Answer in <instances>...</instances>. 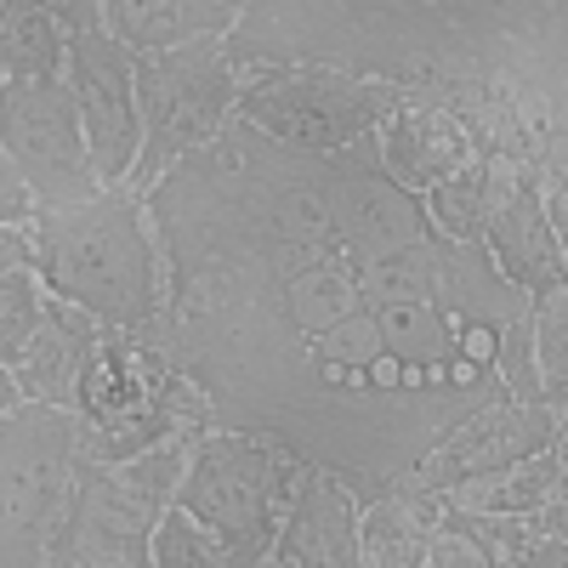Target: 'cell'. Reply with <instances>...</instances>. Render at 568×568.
I'll return each instance as SVG.
<instances>
[{"label": "cell", "instance_id": "obj_32", "mask_svg": "<svg viewBox=\"0 0 568 568\" xmlns=\"http://www.w3.org/2000/svg\"><path fill=\"white\" fill-rule=\"evenodd\" d=\"M240 7H245V0H240Z\"/></svg>", "mask_w": 568, "mask_h": 568}, {"label": "cell", "instance_id": "obj_13", "mask_svg": "<svg viewBox=\"0 0 568 568\" xmlns=\"http://www.w3.org/2000/svg\"><path fill=\"white\" fill-rule=\"evenodd\" d=\"M478 245L500 267V278L511 291H524L529 302L568 284V245L551 233V222L540 211L535 171H517V165L495 160V200H489Z\"/></svg>", "mask_w": 568, "mask_h": 568}, {"label": "cell", "instance_id": "obj_9", "mask_svg": "<svg viewBox=\"0 0 568 568\" xmlns=\"http://www.w3.org/2000/svg\"><path fill=\"white\" fill-rule=\"evenodd\" d=\"M0 149L29 182L34 211L40 205H80L98 194V171H91L80 114L63 74L58 80H7L0 85Z\"/></svg>", "mask_w": 568, "mask_h": 568}, {"label": "cell", "instance_id": "obj_16", "mask_svg": "<svg viewBox=\"0 0 568 568\" xmlns=\"http://www.w3.org/2000/svg\"><path fill=\"white\" fill-rule=\"evenodd\" d=\"M103 324L85 318L80 307L58 302V296H40V318L29 329V342L12 364V382L29 404H52V409H74L80 393V369L98 347Z\"/></svg>", "mask_w": 568, "mask_h": 568}, {"label": "cell", "instance_id": "obj_26", "mask_svg": "<svg viewBox=\"0 0 568 568\" xmlns=\"http://www.w3.org/2000/svg\"><path fill=\"white\" fill-rule=\"evenodd\" d=\"M29 216H34V194L18 176V165L7 160V149H0V222H29Z\"/></svg>", "mask_w": 568, "mask_h": 568}, {"label": "cell", "instance_id": "obj_17", "mask_svg": "<svg viewBox=\"0 0 568 568\" xmlns=\"http://www.w3.org/2000/svg\"><path fill=\"white\" fill-rule=\"evenodd\" d=\"M240 0H98V29L125 52H171L187 40L227 34Z\"/></svg>", "mask_w": 568, "mask_h": 568}, {"label": "cell", "instance_id": "obj_8", "mask_svg": "<svg viewBox=\"0 0 568 568\" xmlns=\"http://www.w3.org/2000/svg\"><path fill=\"white\" fill-rule=\"evenodd\" d=\"M80 455L74 409L23 398L0 420V568H45Z\"/></svg>", "mask_w": 568, "mask_h": 568}, {"label": "cell", "instance_id": "obj_19", "mask_svg": "<svg viewBox=\"0 0 568 568\" xmlns=\"http://www.w3.org/2000/svg\"><path fill=\"white\" fill-rule=\"evenodd\" d=\"M557 495H562V444L438 495V511H540Z\"/></svg>", "mask_w": 568, "mask_h": 568}, {"label": "cell", "instance_id": "obj_6", "mask_svg": "<svg viewBox=\"0 0 568 568\" xmlns=\"http://www.w3.org/2000/svg\"><path fill=\"white\" fill-rule=\"evenodd\" d=\"M131 80H136V165L125 176L131 194H149V187L194 149L233 120L240 103V69L227 58V40H187L171 52H131Z\"/></svg>", "mask_w": 568, "mask_h": 568}, {"label": "cell", "instance_id": "obj_5", "mask_svg": "<svg viewBox=\"0 0 568 568\" xmlns=\"http://www.w3.org/2000/svg\"><path fill=\"white\" fill-rule=\"evenodd\" d=\"M302 466L307 460L296 449H284L262 433L211 426V433H200L194 455H187V471L171 506H182L216 540L222 568H256L273 551L278 517L291 506Z\"/></svg>", "mask_w": 568, "mask_h": 568}, {"label": "cell", "instance_id": "obj_31", "mask_svg": "<svg viewBox=\"0 0 568 568\" xmlns=\"http://www.w3.org/2000/svg\"><path fill=\"white\" fill-rule=\"evenodd\" d=\"M0 85H7V74H0Z\"/></svg>", "mask_w": 568, "mask_h": 568}, {"label": "cell", "instance_id": "obj_3", "mask_svg": "<svg viewBox=\"0 0 568 568\" xmlns=\"http://www.w3.org/2000/svg\"><path fill=\"white\" fill-rule=\"evenodd\" d=\"M34 233V278L45 296L80 307L103 329L149 336L165 318V256L149 205L131 187H98L80 205H40Z\"/></svg>", "mask_w": 568, "mask_h": 568}, {"label": "cell", "instance_id": "obj_11", "mask_svg": "<svg viewBox=\"0 0 568 568\" xmlns=\"http://www.w3.org/2000/svg\"><path fill=\"white\" fill-rule=\"evenodd\" d=\"M160 511L165 506L142 495L120 460L80 455L45 568H149V535Z\"/></svg>", "mask_w": 568, "mask_h": 568}, {"label": "cell", "instance_id": "obj_1", "mask_svg": "<svg viewBox=\"0 0 568 568\" xmlns=\"http://www.w3.org/2000/svg\"><path fill=\"white\" fill-rule=\"evenodd\" d=\"M165 256L154 342L216 415L382 495L449 426L506 398L529 318L484 245H455L387 182L375 142L296 154L227 120L149 194Z\"/></svg>", "mask_w": 568, "mask_h": 568}, {"label": "cell", "instance_id": "obj_10", "mask_svg": "<svg viewBox=\"0 0 568 568\" xmlns=\"http://www.w3.org/2000/svg\"><path fill=\"white\" fill-rule=\"evenodd\" d=\"M562 420H568V409H551V404H517V398L478 404V409H466L449 433L426 449L404 478H393L387 489L438 500V495H449V489H460L471 478H489V471H506L517 460L562 444Z\"/></svg>", "mask_w": 568, "mask_h": 568}, {"label": "cell", "instance_id": "obj_18", "mask_svg": "<svg viewBox=\"0 0 568 568\" xmlns=\"http://www.w3.org/2000/svg\"><path fill=\"white\" fill-rule=\"evenodd\" d=\"M438 529V500L382 489L358 506V568H420Z\"/></svg>", "mask_w": 568, "mask_h": 568}, {"label": "cell", "instance_id": "obj_30", "mask_svg": "<svg viewBox=\"0 0 568 568\" xmlns=\"http://www.w3.org/2000/svg\"><path fill=\"white\" fill-rule=\"evenodd\" d=\"M256 568H273V562H256Z\"/></svg>", "mask_w": 568, "mask_h": 568}, {"label": "cell", "instance_id": "obj_24", "mask_svg": "<svg viewBox=\"0 0 568 568\" xmlns=\"http://www.w3.org/2000/svg\"><path fill=\"white\" fill-rule=\"evenodd\" d=\"M40 278L34 273H0V364H18L23 342H29V329L40 318Z\"/></svg>", "mask_w": 568, "mask_h": 568}, {"label": "cell", "instance_id": "obj_7", "mask_svg": "<svg viewBox=\"0 0 568 568\" xmlns=\"http://www.w3.org/2000/svg\"><path fill=\"white\" fill-rule=\"evenodd\" d=\"M409 91L358 80L342 69H307V63H262L240 69V103L233 120L251 125L256 136L278 142L296 154H336L353 149L358 136H375Z\"/></svg>", "mask_w": 568, "mask_h": 568}, {"label": "cell", "instance_id": "obj_20", "mask_svg": "<svg viewBox=\"0 0 568 568\" xmlns=\"http://www.w3.org/2000/svg\"><path fill=\"white\" fill-rule=\"evenodd\" d=\"M69 29L34 0H0V74L7 80H58Z\"/></svg>", "mask_w": 568, "mask_h": 568}, {"label": "cell", "instance_id": "obj_12", "mask_svg": "<svg viewBox=\"0 0 568 568\" xmlns=\"http://www.w3.org/2000/svg\"><path fill=\"white\" fill-rule=\"evenodd\" d=\"M63 85L80 114V136L91 171L103 187H120L136 165V80H131V52L103 29H69L63 40Z\"/></svg>", "mask_w": 568, "mask_h": 568}, {"label": "cell", "instance_id": "obj_14", "mask_svg": "<svg viewBox=\"0 0 568 568\" xmlns=\"http://www.w3.org/2000/svg\"><path fill=\"white\" fill-rule=\"evenodd\" d=\"M358 489L329 466H302L291 506L278 517L273 568H358Z\"/></svg>", "mask_w": 568, "mask_h": 568}, {"label": "cell", "instance_id": "obj_4", "mask_svg": "<svg viewBox=\"0 0 568 568\" xmlns=\"http://www.w3.org/2000/svg\"><path fill=\"white\" fill-rule=\"evenodd\" d=\"M74 420L91 460H131L160 438L216 426L205 393L154 342L125 336V329H103L91 347L74 393Z\"/></svg>", "mask_w": 568, "mask_h": 568}, {"label": "cell", "instance_id": "obj_2", "mask_svg": "<svg viewBox=\"0 0 568 568\" xmlns=\"http://www.w3.org/2000/svg\"><path fill=\"white\" fill-rule=\"evenodd\" d=\"M222 40L233 69L307 63L449 98L562 74V0H245Z\"/></svg>", "mask_w": 568, "mask_h": 568}, {"label": "cell", "instance_id": "obj_15", "mask_svg": "<svg viewBox=\"0 0 568 568\" xmlns=\"http://www.w3.org/2000/svg\"><path fill=\"white\" fill-rule=\"evenodd\" d=\"M369 142H375V160H382L387 182H398L415 200L433 194L438 182H449L471 154H478L466 125L433 98H404L382 125H375Z\"/></svg>", "mask_w": 568, "mask_h": 568}, {"label": "cell", "instance_id": "obj_27", "mask_svg": "<svg viewBox=\"0 0 568 568\" xmlns=\"http://www.w3.org/2000/svg\"><path fill=\"white\" fill-rule=\"evenodd\" d=\"M0 273H34V233H29V222H0Z\"/></svg>", "mask_w": 568, "mask_h": 568}, {"label": "cell", "instance_id": "obj_21", "mask_svg": "<svg viewBox=\"0 0 568 568\" xmlns=\"http://www.w3.org/2000/svg\"><path fill=\"white\" fill-rule=\"evenodd\" d=\"M489 200H495V160L471 154L449 182H438L433 194H420V211H426V222H433L444 240H455V245H478V240H484Z\"/></svg>", "mask_w": 568, "mask_h": 568}, {"label": "cell", "instance_id": "obj_29", "mask_svg": "<svg viewBox=\"0 0 568 568\" xmlns=\"http://www.w3.org/2000/svg\"><path fill=\"white\" fill-rule=\"evenodd\" d=\"M18 404H23V393H18V382H12V369L0 364V420H7Z\"/></svg>", "mask_w": 568, "mask_h": 568}, {"label": "cell", "instance_id": "obj_22", "mask_svg": "<svg viewBox=\"0 0 568 568\" xmlns=\"http://www.w3.org/2000/svg\"><path fill=\"white\" fill-rule=\"evenodd\" d=\"M529 347H535L540 398L562 409L568 404V291H546L529 302Z\"/></svg>", "mask_w": 568, "mask_h": 568}, {"label": "cell", "instance_id": "obj_28", "mask_svg": "<svg viewBox=\"0 0 568 568\" xmlns=\"http://www.w3.org/2000/svg\"><path fill=\"white\" fill-rule=\"evenodd\" d=\"M40 12H52L63 29H98V0H34Z\"/></svg>", "mask_w": 568, "mask_h": 568}, {"label": "cell", "instance_id": "obj_23", "mask_svg": "<svg viewBox=\"0 0 568 568\" xmlns=\"http://www.w3.org/2000/svg\"><path fill=\"white\" fill-rule=\"evenodd\" d=\"M149 568H222V551L182 506H165L149 535Z\"/></svg>", "mask_w": 568, "mask_h": 568}, {"label": "cell", "instance_id": "obj_25", "mask_svg": "<svg viewBox=\"0 0 568 568\" xmlns=\"http://www.w3.org/2000/svg\"><path fill=\"white\" fill-rule=\"evenodd\" d=\"M420 568H489V557L471 546V540H460L455 529H433V546H426V562Z\"/></svg>", "mask_w": 568, "mask_h": 568}]
</instances>
